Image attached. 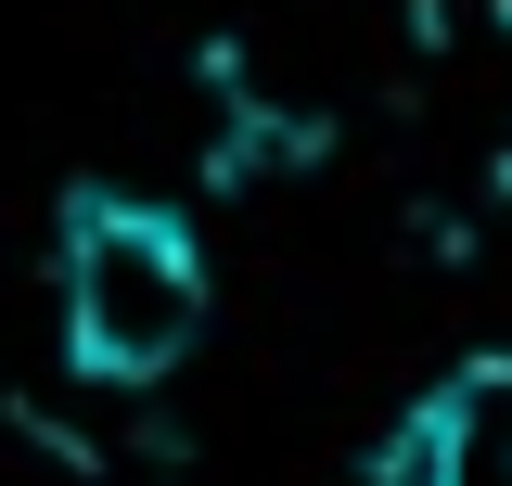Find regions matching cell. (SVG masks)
Returning a JSON list of instances; mask_svg holds the SVG:
<instances>
[{
  "label": "cell",
  "instance_id": "6da1fadb",
  "mask_svg": "<svg viewBox=\"0 0 512 486\" xmlns=\"http://www.w3.org/2000/svg\"><path fill=\"white\" fill-rule=\"evenodd\" d=\"M205 231L192 205L128 180H77L52 218V320H64V371L103 397H154L167 371L205 346Z\"/></svg>",
  "mask_w": 512,
  "mask_h": 486
},
{
  "label": "cell",
  "instance_id": "3957f363",
  "mask_svg": "<svg viewBox=\"0 0 512 486\" xmlns=\"http://www.w3.org/2000/svg\"><path fill=\"white\" fill-rule=\"evenodd\" d=\"M500 26H512V0H500Z\"/></svg>",
  "mask_w": 512,
  "mask_h": 486
},
{
  "label": "cell",
  "instance_id": "7a4b0ae2",
  "mask_svg": "<svg viewBox=\"0 0 512 486\" xmlns=\"http://www.w3.org/2000/svg\"><path fill=\"white\" fill-rule=\"evenodd\" d=\"M372 486H512V359H461L372 448Z\"/></svg>",
  "mask_w": 512,
  "mask_h": 486
}]
</instances>
